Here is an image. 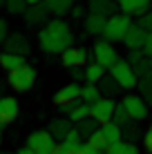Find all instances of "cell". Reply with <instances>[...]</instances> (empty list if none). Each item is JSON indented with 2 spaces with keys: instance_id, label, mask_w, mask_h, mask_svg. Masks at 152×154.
<instances>
[{
  "instance_id": "cell-35",
  "label": "cell",
  "mask_w": 152,
  "mask_h": 154,
  "mask_svg": "<svg viewBox=\"0 0 152 154\" xmlns=\"http://www.w3.org/2000/svg\"><path fill=\"white\" fill-rule=\"evenodd\" d=\"M70 16L74 20H85V5H74V7H72V11H70Z\"/></svg>"
},
{
  "instance_id": "cell-12",
  "label": "cell",
  "mask_w": 152,
  "mask_h": 154,
  "mask_svg": "<svg viewBox=\"0 0 152 154\" xmlns=\"http://www.w3.org/2000/svg\"><path fill=\"white\" fill-rule=\"evenodd\" d=\"M18 112H20V105L14 96H0V125L2 127L18 119Z\"/></svg>"
},
{
  "instance_id": "cell-43",
  "label": "cell",
  "mask_w": 152,
  "mask_h": 154,
  "mask_svg": "<svg viewBox=\"0 0 152 154\" xmlns=\"http://www.w3.org/2000/svg\"><path fill=\"white\" fill-rule=\"evenodd\" d=\"M16 154H34V152H31V150H29V147H27V145H25V147H20V150H18V152H16Z\"/></svg>"
},
{
  "instance_id": "cell-44",
  "label": "cell",
  "mask_w": 152,
  "mask_h": 154,
  "mask_svg": "<svg viewBox=\"0 0 152 154\" xmlns=\"http://www.w3.org/2000/svg\"><path fill=\"white\" fill-rule=\"evenodd\" d=\"M25 2H27V7H31V5H43L45 0H25Z\"/></svg>"
},
{
  "instance_id": "cell-40",
  "label": "cell",
  "mask_w": 152,
  "mask_h": 154,
  "mask_svg": "<svg viewBox=\"0 0 152 154\" xmlns=\"http://www.w3.org/2000/svg\"><path fill=\"white\" fill-rule=\"evenodd\" d=\"M51 154H76V152H74V150H70V147H65V145L60 143V145H56V150L51 152Z\"/></svg>"
},
{
  "instance_id": "cell-34",
  "label": "cell",
  "mask_w": 152,
  "mask_h": 154,
  "mask_svg": "<svg viewBox=\"0 0 152 154\" xmlns=\"http://www.w3.org/2000/svg\"><path fill=\"white\" fill-rule=\"evenodd\" d=\"M139 27L145 31V34H152V11H148V14H143V16H139Z\"/></svg>"
},
{
  "instance_id": "cell-48",
  "label": "cell",
  "mask_w": 152,
  "mask_h": 154,
  "mask_svg": "<svg viewBox=\"0 0 152 154\" xmlns=\"http://www.w3.org/2000/svg\"><path fill=\"white\" fill-rule=\"evenodd\" d=\"M148 60H150V72H152V58H148Z\"/></svg>"
},
{
  "instance_id": "cell-27",
  "label": "cell",
  "mask_w": 152,
  "mask_h": 154,
  "mask_svg": "<svg viewBox=\"0 0 152 154\" xmlns=\"http://www.w3.org/2000/svg\"><path fill=\"white\" fill-rule=\"evenodd\" d=\"M105 76V69H103L101 65H96V63H90V65L85 67V81L87 83H94L98 85V81Z\"/></svg>"
},
{
  "instance_id": "cell-2",
  "label": "cell",
  "mask_w": 152,
  "mask_h": 154,
  "mask_svg": "<svg viewBox=\"0 0 152 154\" xmlns=\"http://www.w3.org/2000/svg\"><path fill=\"white\" fill-rule=\"evenodd\" d=\"M132 27V20H130V16H123V14H114L107 18L105 23V31H103V38L107 42H123L125 34H128V29Z\"/></svg>"
},
{
  "instance_id": "cell-6",
  "label": "cell",
  "mask_w": 152,
  "mask_h": 154,
  "mask_svg": "<svg viewBox=\"0 0 152 154\" xmlns=\"http://www.w3.org/2000/svg\"><path fill=\"white\" fill-rule=\"evenodd\" d=\"M27 147L34 154H51L56 150V141L47 130H36L27 136Z\"/></svg>"
},
{
  "instance_id": "cell-8",
  "label": "cell",
  "mask_w": 152,
  "mask_h": 154,
  "mask_svg": "<svg viewBox=\"0 0 152 154\" xmlns=\"http://www.w3.org/2000/svg\"><path fill=\"white\" fill-rule=\"evenodd\" d=\"M87 60H90V51H87L85 47H74L72 45L70 49H65L60 54V63L67 69H83V67H87Z\"/></svg>"
},
{
  "instance_id": "cell-49",
  "label": "cell",
  "mask_w": 152,
  "mask_h": 154,
  "mask_svg": "<svg viewBox=\"0 0 152 154\" xmlns=\"http://www.w3.org/2000/svg\"><path fill=\"white\" fill-rule=\"evenodd\" d=\"M0 154H11V152H0Z\"/></svg>"
},
{
  "instance_id": "cell-5",
  "label": "cell",
  "mask_w": 152,
  "mask_h": 154,
  "mask_svg": "<svg viewBox=\"0 0 152 154\" xmlns=\"http://www.w3.org/2000/svg\"><path fill=\"white\" fill-rule=\"evenodd\" d=\"M110 76L116 81V85L121 89H132V87H137V83H139V78L134 76V72H132V65H130L128 60H121V58H119V60L114 63V67L110 69Z\"/></svg>"
},
{
  "instance_id": "cell-22",
  "label": "cell",
  "mask_w": 152,
  "mask_h": 154,
  "mask_svg": "<svg viewBox=\"0 0 152 154\" xmlns=\"http://www.w3.org/2000/svg\"><path fill=\"white\" fill-rule=\"evenodd\" d=\"M45 9L49 14H54L56 18H60V16H65V14H70L72 11V7H74V0H45Z\"/></svg>"
},
{
  "instance_id": "cell-15",
  "label": "cell",
  "mask_w": 152,
  "mask_h": 154,
  "mask_svg": "<svg viewBox=\"0 0 152 154\" xmlns=\"http://www.w3.org/2000/svg\"><path fill=\"white\" fill-rule=\"evenodd\" d=\"M145 38H148V34H145L137 23H132V27L128 29V34H125V38H123V45L128 47L130 51H139V49H143Z\"/></svg>"
},
{
  "instance_id": "cell-24",
  "label": "cell",
  "mask_w": 152,
  "mask_h": 154,
  "mask_svg": "<svg viewBox=\"0 0 152 154\" xmlns=\"http://www.w3.org/2000/svg\"><path fill=\"white\" fill-rule=\"evenodd\" d=\"M98 127H101V125H98L94 119H85V121H81V123H76V132L81 134L83 141H87L92 134H96V132H98Z\"/></svg>"
},
{
  "instance_id": "cell-14",
  "label": "cell",
  "mask_w": 152,
  "mask_h": 154,
  "mask_svg": "<svg viewBox=\"0 0 152 154\" xmlns=\"http://www.w3.org/2000/svg\"><path fill=\"white\" fill-rule=\"evenodd\" d=\"M23 18H25V23L29 25V27H40V25H45L49 23V11L45 9V5H31V7H27V11L23 14Z\"/></svg>"
},
{
  "instance_id": "cell-13",
  "label": "cell",
  "mask_w": 152,
  "mask_h": 154,
  "mask_svg": "<svg viewBox=\"0 0 152 154\" xmlns=\"http://www.w3.org/2000/svg\"><path fill=\"white\" fill-rule=\"evenodd\" d=\"M152 0H116V7L123 16H143L150 11Z\"/></svg>"
},
{
  "instance_id": "cell-28",
  "label": "cell",
  "mask_w": 152,
  "mask_h": 154,
  "mask_svg": "<svg viewBox=\"0 0 152 154\" xmlns=\"http://www.w3.org/2000/svg\"><path fill=\"white\" fill-rule=\"evenodd\" d=\"M105 154H139V147L134 145V143H128V141H121L116 143V145L107 147Z\"/></svg>"
},
{
  "instance_id": "cell-7",
  "label": "cell",
  "mask_w": 152,
  "mask_h": 154,
  "mask_svg": "<svg viewBox=\"0 0 152 154\" xmlns=\"http://www.w3.org/2000/svg\"><path fill=\"white\" fill-rule=\"evenodd\" d=\"M114 109H116V103H114V98L101 96L96 103L90 105V119H94L98 125H105V123H110V121H112Z\"/></svg>"
},
{
  "instance_id": "cell-1",
  "label": "cell",
  "mask_w": 152,
  "mask_h": 154,
  "mask_svg": "<svg viewBox=\"0 0 152 154\" xmlns=\"http://www.w3.org/2000/svg\"><path fill=\"white\" fill-rule=\"evenodd\" d=\"M72 42H74V31L60 18L49 20L38 31V45L45 54H63L72 47Z\"/></svg>"
},
{
  "instance_id": "cell-31",
  "label": "cell",
  "mask_w": 152,
  "mask_h": 154,
  "mask_svg": "<svg viewBox=\"0 0 152 154\" xmlns=\"http://www.w3.org/2000/svg\"><path fill=\"white\" fill-rule=\"evenodd\" d=\"M5 9H7L11 16H23L27 11V2H25V0H7Z\"/></svg>"
},
{
  "instance_id": "cell-25",
  "label": "cell",
  "mask_w": 152,
  "mask_h": 154,
  "mask_svg": "<svg viewBox=\"0 0 152 154\" xmlns=\"http://www.w3.org/2000/svg\"><path fill=\"white\" fill-rule=\"evenodd\" d=\"M98 98H101L98 85H94V83H85V85L81 87V100H83V103L92 105V103H96Z\"/></svg>"
},
{
  "instance_id": "cell-51",
  "label": "cell",
  "mask_w": 152,
  "mask_h": 154,
  "mask_svg": "<svg viewBox=\"0 0 152 154\" xmlns=\"http://www.w3.org/2000/svg\"><path fill=\"white\" fill-rule=\"evenodd\" d=\"M112 2H116V0H112Z\"/></svg>"
},
{
  "instance_id": "cell-20",
  "label": "cell",
  "mask_w": 152,
  "mask_h": 154,
  "mask_svg": "<svg viewBox=\"0 0 152 154\" xmlns=\"http://www.w3.org/2000/svg\"><path fill=\"white\" fill-rule=\"evenodd\" d=\"M23 65H27V58L25 56H16V54H9V51H2V54H0V67L7 74L20 69Z\"/></svg>"
},
{
  "instance_id": "cell-3",
  "label": "cell",
  "mask_w": 152,
  "mask_h": 154,
  "mask_svg": "<svg viewBox=\"0 0 152 154\" xmlns=\"http://www.w3.org/2000/svg\"><path fill=\"white\" fill-rule=\"evenodd\" d=\"M7 85L14 92H29L36 85V69L31 65H23L20 69L7 74Z\"/></svg>"
},
{
  "instance_id": "cell-19",
  "label": "cell",
  "mask_w": 152,
  "mask_h": 154,
  "mask_svg": "<svg viewBox=\"0 0 152 154\" xmlns=\"http://www.w3.org/2000/svg\"><path fill=\"white\" fill-rule=\"evenodd\" d=\"M105 23H107V18H103V16L87 14V16H85V20H83V27H85L87 34H92V36H101L103 31H105Z\"/></svg>"
},
{
  "instance_id": "cell-23",
  "label": "cell",
  "mask_w": 152,
  "mask_h": 154,
  "mask_svg": "<svg viewBox=\"0 0 152 154\" xmlns=\"http://www.w3.org/2000/svg\"><path fill=\"white\" fill-rule=\"evenodd\" d=\"M98 92L105 94V98H114L119 92H121V87L116 85V81H114L112 76H103L101 81H98Z\"/></svg>"
},
{
  "instance_id": "cell-26",
  "label": "cell",
  "mask_w": 152,
  "mask_h": 154,
  "mask_svg": "<svg viewBox=\"0 0 152 154\" xmlns=\"http://www.w3.org/2000/svg\"><path fill=\"white\" fill-rule=\"evenodd\" d=\"M139 89H141V98L145 100V105L152 107V72L145 74L143 78H139Z\"/></svg>"
},
{
  "instance_id": "cell-46",
  "label": "cell",
  "mask_w": 152,
  "mask_h": 154,
  "mask_svg": "<svg viewBox=\"0 0 152 154\" xmlns=\"http://www.w3.org/2000/svg\"><path fill=\"white\" fill-rule=\"evenodd\" d=\"M2 136H5V130H2V125H0V145H2Z\"/></svg>"
},
{
  "instance_id": "cell-38",
  "label": "cell",
  "mask_w": 152,
  "mask_h": 154,
  "mask_svg": "<svg viewBox=\"0 0 152 154\" xmlns=\"http://www.w3.org/2000/svg\"><path fill=\"white\" fill-rule=\"evenodd\" d=\"M76 154H103V152H98V150H94L92 145H87V143H83V145H81V150H78Z\"/></svg>"
},
{
  "instance_id": "cell-9",
  "label": "cell",
  "mask_w": 152,
  "mask_h": 154,
  "mask_svg": "<svg viewBox=\"0 0 152 154\" xmlns=\"http://www.w3.org/2000/svg\"><path fill=\"white\" fill-rule=\"evenodd\" d=\"M121 103H123L125 112L130 116V121H145L148 119L150 109H148V105H145V100L141 96H137V94H125Z\"/></svg>"
},
{
  "instance_id": "cell-17",
  "label": "cell",
  "mask_w": 152,
  "mask_h": 154,
  "mask_svg": "<svg viewBox=\"0 0 152 154\" xmlns=\"http://www.w3.org/2000/svg\"><path fill=\"white\" fill-rule=\"evenodd\" d=\"M72 130H74V127H72V123L67 119H54V121H49V127H47V132L51 134V139L60 141V143L67 139V134H70Z\"/></svg>"
},
{
  "instance_id": "cell-37",
  "label": "cell",
  "mask_w": 152,
  "mask_h": 154,
  "mask_svg": "<svg viewBox=\"0 0 152 154\" xmlns=\"http://www.w3.org/2000/svg\"><path fill=\"white\" fill-rule=\"evenodd\" d=\"M9 36V27H7V20L0 18V45H5V40H7Z\"/></svg>"
},
{
  "instance_id": "cell-4",
  "label": "cell",
  "mask_w": 152,
  "mask_h": 154,
  "mask_svg": "<svg viewBox=\"0 0 152 154\" xmlns=\"http://www.w3.org/2000/svg\"><path fill=\"white\" fill-rule=\"evenodd\" d=\"M92 58H94L96 65L103 67V69H112L114 63L119 60V54H116V49H114L112 42H107L105 38H101V40L94 42V47H92Z\"/></svg>"
},
{
  "instance_id": "cell-32",
  "label": "cell",
  "mask_w": 152,
  "mask_h": 154,
  "mask_svg": "<svg viewBox=\"0 0 152 154\" xmlns=\"http://www.w3.org/2000/svg\"><path fill=\"white\" fill-rule=\"evenodd\" d=\"M85 143H87V145H92L94 150L103 152V154H105V150L110 147L107 143H105V139H103V136H101V132H96V134H92V136H90V139H87Z\"/></svg>"
},
{
  "instance_id": "cell-45",
  "label": "cell",
  "mask_w": 152,
  "mask_h": 154,
  "mask_svg": "<svg viewBox=\"0 0 152 154\" xmlns=\"http://www.w3.org/2000/svg\"><path fill=\"white\" fill-rule=\"evenodd\" d=\"M5 85H7V81H0V96L5 94Z\"/></svg>"
},
{
  "instance_id": "cell-29",
  "label": "cell",
  "mask_w": 152,
  "mask_h": 154,
  "mask_svg": "<svg viewBox=\"0 0 152 154\" xmlns=\"http://www.w3.org/2000/svg\"><path fill=\"white\" fill-rule=\"evenodd\" d=\"M112 123H114V125H119L121 130L130 123V116H128V112H125L123 103H116V109H114V116H112Z\"/></svg>"
},
{
  "instance_id": "cell-16",
  "label": "cell",
  "mask_w": 152,
  "mask_h": 154,
  "mask_svg": "<svg viewBox=\"0 0 152 154\" xmlns=\"http://www.w3.org/2000/svg\"><path fill=\"white\" fill-rule=\"evenodd\" d=\"M63 112L67 114V121H70V123H81V121L90 119V105L83 103V100H76V103L63 107Z\"/></svg>"
},
{
  "instance_id": "cell-41",
  "label": "cell",
  "mask_w": 152,
  "mask_h": 154,
  "mask_svg": "<svg viewBox=\"0 0 152 154\" xmlns=\"http://www.w3.org/2000/svg\"><path fill=\"white\" fill-rule=\"evenodd\" d=\"M72 78L76 81H85V69H72Z\"/></svg>"
},
{
  "instance_id": "cell-42",
  "label": "cell",
  "mask_w": 152,
  "mask_h": 154,
  "mask_svg": "<svg viewBox=\"0 0 152 154\" xmlns=\"http://www.w3.org/2000/svg\"><path fill=\"white\" fill-rule=\"evenodd\" d=\"M143 143H145V150H148V152L152 154V127H150V132H148V134H145Z\"/></svg>"
},
{
  "instance_id": "cell-21",
  "label": "cell",
  "mask_w": 152,
  "mask_h": 154,
  "mask_svg": "<svg viewBox=\"0 0 152 154\" xmlns=\"http://www.w3.org/2000/svg\"><path fill=\"white\" fill-rule=\"evenodd\" d=\"M98 132H101V136L105 139V143H107L110 147L116 145V143H121L123 130H121L119 125H114L112 121H110V123H105V125H101V127H98Z\"/></svg>"
},
{
  "instance_id": "cell-18",
  "label": "cell",
  "mask_w": 152,
  "mask_h": 154,
  "mask_svg": "<svg viewBox=\"0 0 152 154\" xmlns=\"http://www.w3.org/2000/svg\"><path fill=\"white\" fill-rule=\"evenodd\" d=\"M116 9H119L116 2H112V0H90V2H87V11L96 14V16H103V18L114 16Z\"/></svg>"
},
{
  "instance_id": "cell-50",
  "label": "cell",
  "mask_w": 152,
  "mask_h": 154,
  "mask_svg": "<svg viewBox=\"0 0 152 154\" xmlns=\"http://www.w3.org/2000/svg\"><path fill=\"white\" fill-rule=\"evenodd\" d=\"M150 11H152V5H150Z\"/></svg>"
},
{
  "instance_id": "cell-39",
  "label": "cell",
  "mask_w": 152,
  "mask_h": 154,
  "mask_svg": "<svg viewBox=\"0 0 152 154\" xmlns=\"http://www.w3.org/2000/svg\"><path fill=\"white\" fill-rule=\"evenodd\" d=\"M143 54L152 58V34H148V38H145V45H143Z\"/></svg>"
},
{
  "instance_id": "cell-11",
  "label": "cell",
  "mask_w": 152,
  "mask_h": 154,
  "mask_svg": "<svg viewBox=\"0 0 152 154\" xmlns=\"http://www.w3.org/2000/svg\"><path fill=\"white\" fill-rule=\"evenodd\" d=\"M76 100H81V85L78 83H70L54 94V103L58 107H67V105L76 103Z\"/></svg>"
},
{
  "instance_id": "cell-30",
  "label": "cell",
  "mask_w": 152,
  "mask_h": 154,
  "mask_svg": "<svg viewBox=\"0 0 152 154\" xmlns=\"http://www.w3.org/2000/svg\"><path fill=\"white\" fill-rule=\"evenodd\" d=\"M83 143H85V141L81 139V134H78V132H76V127H74V130H72L70 134H67V139L63 141V145H65V147H70V150H74V152H78Z\"/></svg>"
},
{
  "instance_id": "cell-47",
  "label": "cell",
  "mask_w": 152,
  "mask_h": 154,
  "mask_svg": "<svg viewBox=\"0 0 152 154\" xmlns=\"http://www.w3.org/2000/svg\"><path fill=\"white\" fill-rule=\"evenodd\" d=\"M5 5H7V0H0V7H5Z\"/></svg>"
},
{
  "instance_id": "cell-36",
  "label": "cell",
  "mask_w": 152,
  "mask_h": 154,
  "mask_svg": "<svg viewBox=\"0 0 152 154\" xmlns=\"http://www.w3.org/2000/svg\"><path fill=\"white\" fill-rule=\"evenodd\" d=\"M143 58H145V54H143V49H139V51H130V56H128V63H130V65H137V63L139 60H143Z\"/></svg>"
},
{
  "instance_id": "cell-33",
  "label": "cell",
  "mask_w": 152,
  "mask_h": 154,
  "mask_svg": "<svg viewBox=\"0 0 152 154\" xmlns=\"http://www.w3.org/2000/svg\"><path fill=\"white\" fill-rule=\"evenodd\" d=\"M132 72H134V76H137V78H143L145 74H150V60H148V58L139 60L137 65L132 67Z\"/></svg>"
},
{
  "instance_id": "cell-10",
  "label": "cell",
  "mask_w": 152,
  "mask_h": 154,
  "mask_svg": "<svg viewBox=\"0 0 152 154\" xmlns=\"http://www.w3.org/2000/svg\"><path fill=\"white\" fill-rule=\"evenodd\" d=\"M5 51L27 58V54L31 51V45H29V40H27V36H25V34H20V31H14V34H9L7 40H5Z\"/></svg>"
}]
</instances>
